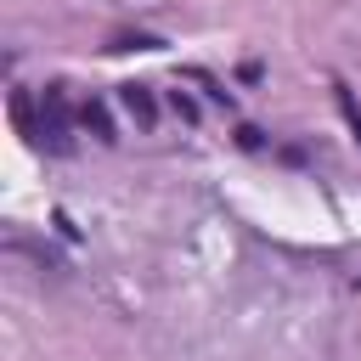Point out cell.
Returning a JSON list of instances; mask_svg holds the SVG:
<instances>
[{
	"mask_svg": "<svg viewBox=\"0 0 361 361\" xmlns=\"http://www.w3.org/2000/svg\"><path fill=\"white\" fill-rule=\"evenodd\" d=\"M39 141L51 147V152H68L73 141H68V102H62V90H45V113H39Z\"/></svg>",
	"mask_w": 361,
	"mask_h": 361,
	"instance_id": "obj_1",
	"label": "cell"
},
{
	"mask_svg": "<svg viewBox=\"0 0 361 361\" xmlns=\"http://www.w3.org/2000/svg\"><path fill=\"white\" fill-rule=\"evenodd\" d=\"M124 107H130V113H135L141 124L152 118V102H147V90H141V85H124Z\"/></svg>",
	"mask_w": 361,
	"mask_h": 361,
	"instance_id": "obj_2",
	"label": "cell"
}]
</instances>
